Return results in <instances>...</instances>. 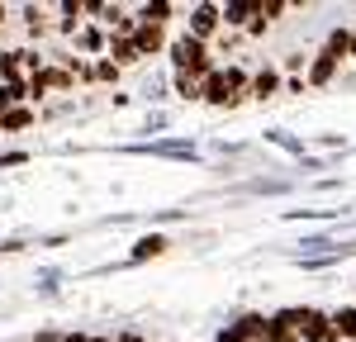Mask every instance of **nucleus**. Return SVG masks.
I'll list each match as a JSON object with an SVG mask.
<instances>
[{"instance_id": "13", "label": "nucleus", "mask_w": 356, "mask_h": 342, "mask_svg": "<svg viewBox=\"0 0 356 342\" xmlns=\"http://www.w3.org/2000/svg\"><path fill=\"white\" fill-rule=\"evenodd\" d=\"M332 333H337V342H352L356 338V309H332Z\"/></svg>"}, {"instance_id": "23", "label": "nucleus", "mask_w": 356, "mask_h": 342, "mask_svg": "<svg viewBox=\"0 0 356 342\" xmlns=\"http://www.w3.org/2000/svg\"><path fill=\"white\" fill-rule=\"evenodd\" d=\"M114 342H143V333H134V328H129V333H119Z\"/></svg>"}, {"instance_id": "21", "label": "nucleus", "mask_w": 356, "mask_h": 342, "mask_svg": "<svg viewBox=\"0 0 356 342\" xmlns=\"http://www.w3.org/2000/svg\"><path fill=\"white\" fill-rule=\"evenodd\" d=\"M29 342H62V333H53V328H43V333H33Z\"/></svg>"}, {"instance_id": "17", "label": "nucleus", "mask_w": 356, "mask_h": 342, "mask_svg": "<svg viewBox=\"0 0 356 342\" xmlns=\"http://www.w3.org/2000/svg\"><path fill=\"white\" fill-rule=\"evenodd\" d=\"M90 81H105V86H114V81H119V67H114L110 57H95V62H90Z\"/></svg>"}, {"instance_id": "22", "label": "nucleus", "mask_w": 356, "mask_h": 342, "mask_svg": "<svg viewBox=\"0 0 356 342\" xmlns=\"http://www.w3.org/2000/svg\"><path fill=\"white\" fill-rule=\"evenodd\" d=\"M62 342H90V338H86L81 328H76V333H62Z\"/></svg>"}, {"instance_id": "26", "label": "nucleus", "mask_w": 356, "mask_h": 342, "mask_svg": "<svg viewBox=\"0 0 356 342\" xmlns=\"http://www.w3.org/2000/svg\"><path fill=\"white\" fill-rule=\"evenodd\" d=\"M90 342H114V338H90Z\"/></svg>"}, {"instance_id": "5", "label": "nucleus", "mask_w": 356, "mask_h": 342, "mask_svg": "<svg viewBox=\"0 0 356 342\" xmlns=\"http://www.w3.org/2000/svg\"><path fill=\"white\" fill-rule=\"evenodd\" d=\"M134 48H138V57H157V53H166V28H157V24H138V28H134Z\"/></svg>"}, {"instance_id": "19", "label": "nucleus", "mask_w": 356, "mask_h": 342, "mask_svg": "<svg viewBox=\"0 0 356 342\" xmlns=\"http://www.w3.org/2000/svg\"><path fill=\"white\" fill-rule=\"evenodd\" d=\"M257 15L271 24V19H280V15H285V0H261V5H257Z\"/></svg>"}, {"instance_id": "14", "label": "nucleus", "mask_w": 356, "mask_h": 342, "mask_svg": "<svg viewBox=\"0 0 356 342\" xmlns=\"http://www.w3.org/2000/svg\"><path fill=\"white\" fill-rule=\"evenodd\" d=\"M162 252H166V238H157V233H147V238L134 243V261H147V256H162Z\"/></svg>"}, {"instance_id": "27", "label": "nucleus", "mask_w": 356, "mask_h": 342, "mask_svg": "<svg viewBox=\"0 0 356 342\" xmlns=\"http://www.w3.org/2000/svg\"><path fill=\"white\" fill-rule=\"evenodd\" d=\"M0 133H5V129H0Z\"/></svg>"}, {"instance_id": "18", "label": "nucleus", "mask_w": 356, "mask_h": 342, "mask_svg": "<svg viewBox=\"0 0 356 342\" xmlns=\"http://www.w3.org/2000/svg\"><path fill=\"white\" fill-rule=\"evenodd\" d=\"M176 95H181V100H200V81L186 76V72H176Z\"/></svg>"}, {"instance_id": "6", "label": "nucleus", "mask_w": 356, "mask_h": 342, "mask_svg": "<svg viewBox=\"0 0 356 342\" xmlns=\"http://www.w3.org/2000/svg\"><path fill=\"white\" fill-rule=\"evenodd\" d=\"M223 28H247L257 19V0H233V5H219Z\"/></svg>"}, {"instance_id": "20", "label": "nucleus", "mask_w": 356, "mask_h": 342, "mask_svg": "<svg viewBox=\"0 0 356 342\" xmlns=\"http://www.w3.org/2000/svg\"><path fill=\"white\" fill-rule=\"evenodd\" d=\"M266 28H271V24H266V19H261V15H257V19H252V24H247V38H261V33H266Z\"/></svg>"}, {"instance_id": "24", "label": "nucleus", "mask_w": 356, "mask_h": 342, "mask_svg": "<svg viewBox=\"0 0 356 342\" xmlns=\"http://www.w3.org/2000/svg\"><path fill=\"white\" fill-rule=\"evenodd\" d=\"M347 57H356V28H352V38H347Z\"/></svg>"}, {"instance_id": "16", "label": "nucleus", "mask_w": 356, "mask_h": 342, "mask_svg": "<svg viewBox=\"0 0 356 342\" xmlns=\"http://www.w3.org/2000/svg\"><path fill=\"white\" fill-rule=\"evenodd\" d=\"M19 15H24V24H29V33H33V38H43V33H48V10H38V5H24Z\"/></svg>"}, {"instance_id": "4", "label": "nucleus", "mask_w": 356, "mask_h": 342, "mask_svg": "<svg viewBox=\"0 0 356 342\" xmlns=\"http://www.w3.org/2000/svg\"><path fill=\"white\" fill-rule=\"evenodd\" d=\"M219 28H223V19H219V5H191V38L209 43V38H214Z\"/></svg>"}, {"instance_id": "9", "label": "nucleus", "mask_w": 356, "mask_h": 342, "mask_svg": "<svg viewBox=\"0 0 356 342\" xmlns=\"http://www.w3.org/2000/svg\"><path fill=\"white\" fill-rule=\"evenodd\" d=\"M105 43H110V38L100 33V24H81V28H76V48H81V53L105 57Z\"/></svg>"}, {"instance_id": "8", "label": "nucleus", "mask_w": 356, "mask_h": 342, "mask_svg": "<svg viewBox=\"0 0 356 342\" xmlns=\"http://www.w3.org/2000/svg\"><path fill=\"white\" fill-rule=\"evenodd\" d=\"M33 124H38L33 105H15L10 114H0V129H5V133H24V129H33Z\"/></svg>"}, {"instance_id": "25", "label": "nucleus", "mask_w": 356, "mask_h": 342, "mask_svg": "<svg viewBox=\"0 0 356 342\" xmlns=\"http://www.w3.org/2000/svg\"><path fill=\"white\" fill-rule=\"evenodd\" d=\"M10 24V5H0V28Z\"/></svg>"}, {"instance_id": "11", "label": "nucleus", "mask_w": 356, "mask_h": 342, "mask_svg": "<svg viewBox=\"0 0 356 342\" xmlns=\"http://www.w3.org/2000/svg\"><path fill=\"white\" fill-rule=\"evenodd\" d=\"M171 15H176V5L157 0V5H143V10H138V24H157V28H166V24H171Z\"/></svg>"}, {"instance_id": "7", "label": "nucleus", "mask_w": 356, "mask_h": 342, "mask_svg": "<svg viewBox=\"0 0 356 342\" xmlns=\"http://www.w3.org/2000/svg\"><path fill=\"white\" fill-rule=\"evenodd\" d=\"M105 57H110L119 72H124V67H138V62H143V57H138V48H134V38H114V33H110V43H105Z\"/></svg>"}, {"instance_id": "2", "label": "nucleus", "mask_w": 356, "mask_h": 342, "mask_svg": "<svg viewBox=\"0 0 356 342\" xmlns=\"http://www.w3.org/2000/svg\"><path fill=\"white\" fill-rule=\"evenodd\" d=\"M166 53H171V62H176V72H186V76H195V81H204V76L214 72V53H209V43H200V38H191V33L171 38Z\"/></svg>"}, {"instance_id": "12", "label": "nucleus", "mask_w": 356, "mask_h": 342, "mask_svg": "<svg viewBox=\"0 0 356 342\" xmlns=\"http://www.w3.org/2000/svg\"><path fill=\"white\" fill-rule=\"evenodd\" d=\"M337 67H342V62H332V57H314V62H309V86H328L332 76H337Z\"/></svg>"}, {"instance_id": "3", "label": "nucleus", "mask_w": 356, "mask_h": 342, "mask_svg": "<svg viewBox=\"0 0 356 342\" xmlns=\"http://www.w3.org/2000/svg\"><path fill=\"white\" fill-rule=\"evenodd\" d=\"M300 342H337V333H332V314L300 309Z\"/></svg>"}, {"instance_id": "15", "label": "nucleus", "mask_w": 356, "mask_h": 342, "mask_svg": "<svg viewBox=\"0 0 356 342\" xmlns=\"http://www.w3.org/2000/svg\"><path fill=\"white\" fill-rule=\"evenodd\" d=\"M15 57H19V67H24V76H38V72L48 67V57L38 53V48H15Z\"/></svg>"}, {"instance_id": "10", "label": "nucleus", "mask_w": 356, "mask_h": 342, "mask_svg": "<svg viewBox=\"0 0 356 342\" xmlns=\"http://www.w3.org/2000/svg\"><path fill=\"white\" fill-rule=\"evenodd\" d=\"M275 90H280V72H275V67H261V72L252 76V90H247V95H257V100H271Z\"/></svg>"}, {"instance_id": "1", "label": "nucleus", "mask_w": 356, "mask_h": 342, "mask_svg": "<svg viewBox=\"0 0 356 342\" xmlns=\"http://www.w3.org/2000/svg\"><path fill=\"white\" fill-rule=\"evenodd\" d=\"M247 90H252V76H247L243 67H214L204 81H200V100H209V105H219V110H233V105H243Z\"/></svg>"}]
</instances>
